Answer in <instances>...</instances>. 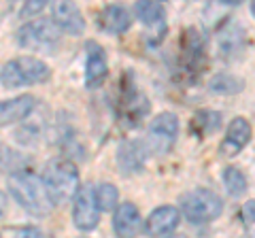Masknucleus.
I'll list each match as a JSON object with an SVG mask.
<instances>
[{"label":"nucleus","mask_w":255,"mask_h":238,"mask_svg":"<svg viewBox=\"0 0 255 238\" xmlns=\"http://www.w3.org/2000/svg\"><path fill=\"white\" fill-rule=\"evenodd\" d=\"M51 75L49 66L38 58H23L6 62L0 70V83L4 87H26V85H34V83H43L47 81Z\"/></svg>","instance_id":"obj_3"},{"label":"nucleus","mask_w":255,"mask_h":238,"mask_svg":"<svg viewBox=\"0 0 255 238\" xmlns=\"http://www.w3.org/2000/svg\"><path fill=\"white\" fill-rule=\"evenodd\" d=\"M147 147L140 140H124L117 149V164L124 174L140 172L147 160Z\"/></svg>","instance_id":"obj_11"},{"label":"nucleus","mask_w":255,"mask_h":238,"mask_svg":"<svg viewBox=\"0 0 255 238\" xmlns=\"http://www.w3.org/2000/svg\"><path fill=\"white\" fill-rule=\"evenodd\" d=\"M191 125H194V130H198L204 136V134L215 132L221 125V115L217 111H200V113H196Z\"/></svg>","instance_id":"obj_22"},{"label":"nucleus","mask_w":255,"mask_h":238,"mask_svg":"<svg viewBox=\"0 0 255 238\" xmlns=\"http://www.w3.org/2000/svg\"><path fill=\"white\" fill-rule=\"evenodd\" d=\"M100 219V209L96 202V189L92 185H83L79 187V192L75 194V202H73V221L79 230L90 232L98 226Z\"/></svg>","instance_id":"obj_7"},{"label":"nucleus","mask_w":255,"mask_h":238,"mask_svg":"<svg viewBox=\"0 0 255 238\" xmlns=\"http://www.w3.org/2000/svg\"><path fill=\"white\" fill-rule=\"evenodd\" d=\"M4 211H6V196L4 192H0V215H4Z\"/></svg>","instance_id":"obj_27"},{"label":"nucleus","mask_w":255,"mask_h":238,"mask_svg":"<svg viewBox=\"0 0 255 238\" xmlns=\"http://www.w3.org/2000/svg\"><path fill=\"white\" fill-rule=\"evenodd\" d=\"M117 187L111 185V183H102L96 187V202H98V209L100 211H111V209H117Z\"/></svg>","instance_id":"obj_23"},{"label":"nucleus","mask_w":255,"mask_h":238,"mask_svg":"<svg viewBox=\"0 0 255 238\" xmlns=\"http://www.w3.org/2000/svg\"><path fill=\"white\" fill-rule=\"evenodd\" d=\"M100 23L107 32L122 34L130 28V13H128V9H124V6H119V4H109L100 13Z\"/></svg>","instance_id":"obj_16"},{"label":"nucleus","mask_w":255,"mask_h":238,"mask_svg":"<svg viewBox=\"0 0 255 238\" xmlns=\"http://www.w3.org/2000/svg\"><path fill=\"white\" fill-rule=\"evenodd\" d=\"M245 47V32L238 26H228L226 32H221L219 36V49L223 53V58H232Z\"/></svg>","instance_id":"obj_18"},{"label":"nucleus","mask_w":255,"mask_h":238,"mask_svg":"<svg viewBox=\"0 0 255 238\" xmlns=\"http://www.w3.org/2000/svg\"><path fill=\"white\" fill-rule=\"evenodd\" d=\"M179 134V119L172 113H162L151 121L147 130V151L153 155H166L174 147Z\"/></svg>","instance_id":"obj_6"},{"label":"nucleus","mask_w":255,"mask_h":238,"mask_svg":"<svg viewBox=\"0 0 255 238\" xmlns=\"http://www.w3.org/2000/svg\"><path fill=\"white\" fill-rule=\"evenodd\" d=\"M26 166V160L21 157V153L17 151H13V149L9 147H2L0 145V172H21V170H26L23 168Z\"/></svg>","instance_id":"obj_21"},{"label":"nucleus","mask_w":255,"mask_h":238,"mask_svg":"<svg viewBox=\"0 0 255 238\" xmlns=\"http://www.w3.org/2000/svg\"><path fill=\"white\" fill-rule=\"evenodd\" d=\"M53 23L68 34H81L85 30L83 15L75 2H53L51 4Z\"/></svg>","instance_id":"obj_12"},{"label":"nucleus","mask_w":255,"mask_h":238,"mask_svg":"<svg viewBox=\"0 0 255 238\" xmlns=\"http://www.w3.org/2000/svg\"><path fill=\"white\" fill-rule=\"evenodd\" d=\"M45 4H47V2H43V0H34V2H30V4L23 6L21 15H23V17H30V15H34V13H38V11H43V9H45Z\"/></svg>","instance_id":"obj_26"},{"label":"nucleus","mask_w":255,"mask_h":238,"mask_svg":"<svg viewBox=\"0 0 255 238\" xmlns=\"http://www.w3.org/2000/svg\"><path fill=\"white\" fill-rule=\"evenodd\" d=\"M136 11L138 19L145 23L149 28H157L164 23V17H166V9L162 2H155V0H142V2H136L134 6Z\"/></svg>","instance_id":"obj_17"},{"label":"nucleus","mask_w":255,"mask_h":238,"mask_svg":"<svg viewBox=\"0 0 255 238\" xmlns=\"http://www.w3.org/2000/svg\"><path fill=\"white\" fill-rule=\"evenodd\" d=\"M9 192L15 200L19 202L23 211H28L30 215L43 217L49 215L53 211V200L41 177H36L34 172L21 170L9 177Z\"/></svg>","instance_id":"obj_1"},{"label":"nucleus","mask_w":255,"mask_h":238,"mask_svg":"<svg viewBox=\"0 0 255 238\" xmlns=\"http://www.w3.org/2000/svg\"><path fill=\"white\" fill-rule=\"evenodd\" d=\"M34 109H36V100L30 94L15 96L11 100H0V125L17 123L21 119L30 117Z\"/></svg>","instance_id":"obj_13"},{"label":"nucleus","mask_w":255,"mask_h":238,"mask_svg":"<svg viewBox=\"0 0 255 238\" xmlns=\"http://www.w3.org/2000/svg\"><path fill=\"white\" fill-rule=\"evenodd\" d=\"M17 43L30 51H47L51 53L60 43V28L53 19H34L19 28Z\"/></svg>","instance_id":"obj_5"},{"label":"nucleus","mask_w":255,"mask_h":238,"mask_svg":"<svg viewBox=\"0 0 255 238\" xmlns=\"http://www.w3.org/2000/svg\"><path fill=\"white\" fill-rule=\"evenodd\" d=\"M13 238H45V236H43V232L38 228H21V230L15 232Z\"/></svg>","instance_id":"obj_25"},{"label":"nucleus","mask_w":255,"mask_h":238,"mask_svg":"<svg viewBox=\"0 0 255 238\" xmlns=\"http://www.w3.org/2000/svg\"><path fill=\"white\" fill-rule=\"evenodd\" d=\"M147 113H149V100L140 92L136 90L124 92V100L119 105V115H122L126 125H136Z\"/></svg>","instance_id":"obj_15"},{"label":"nucleus","mask_w":255,"mask_h":238,"mask_svg":"<svg viewBox=\"0 0 255 238\" xmlns=\"http://www.w3.org/2000/svg\"><path fill=\"white\" fill-rule=\"evenodd\" d=\"M251 11H253V15H255V4H253V6H251Z\"/></svg>","instance_id":"obj_28"},{"label":"nucleus","mask_w":255,"mask_h":238,"mask_svg":"<svg viewBox=\"0 0 255 238\" xmlns=\"http://www.w3.org/2000/svg\"><path fill=\"white\" fill-rule=\"evenodd\" d=\"M179 226V211L174 206H159L153 213L149 215L145 230L149 236L153 238H162V236H168L170 232H174Z\"/></svg>","instance_id":"obj_14"},{"label":"nucleus","mask_w":255,"mask_h":238,"mask_svg":"<svg viewBox=\"0 0 255 238\" xmlns=\"http://www.w3.org/2000/svg\"><path fill=\"white\" fill-rule=\"evenodd\" d=\"M251 138V123L247 121L245 117H234L230 121V128L226 132V138H223L219 153L223 157H234L247 147V142Z\"/></svg>","instance_id":"obj_9"},{"label":"nucleus","mask_w":255,"mask_h":238,"mask_svg":"<svg viewBox=\"0 0 255 238\" xmlns=\"http://www.w3.org/2000/svg\"><path fill=\"white\" fill-rule=\"evenodd\" d=\"M241 217L247 226H251L255 224V200H249L245 206H243V211H241Z\"/></svg>","instance_id":"obj_24"},{"label":"nucleus","mask_w":255,"mask_h":238,"mask_svg":"<svg viewBox=\"0 0 255 238\" xmlns=\"http://www.w3.org/2000/svg\"><path fill=\"white\" fill-rule=\"evenodd\" d=\"M209 90L213 94H238L243 90V81L238 77H234V75L221 73V75H215L211 79Z\"/></svg>","instance_id":"obj_19"},{"label":"nucleus","mask_w":255,"mask_h":238,"mask_svg":"<svg viewBox=\"0 0 255 238\" xmlns=\"http://www.w3.org/2000/svg\"><path fill=\"white\" fill-rule=\"evenodd\" d=\"M172 238H185V236H172Z\"/></svg>","instance_id":"obj_29"},{"label":"nucleus","mask_w":255,"mask_h":238,"mask_svg":"<svg viewBox=\"0 0 255 238\" xmlns=\"http://www.w3.org/2000/svg\"><path fill=\"white\" fill-rule=\"evenodd\" d=\"M142 217L132 202L119 204L113 215V230L117 238H136L142 232Z\"/></svg>","instance_id":"obj_10"},{"label":"nucleus","mask_w":255,"mask_h":238,"mask_svg":"<svg viewBox=\"0 0 255 238\" xmlns=\"http://www.w3.org/2000/svg\"><path fill=\"white\" fill-rule=\"evenodd\" d=\"M181 211L191 224H206L221 215L223 202L211 189H191L181 198Z\"/></svg>","instance_id":"obj_4"},{"label":"nucleus","mask_w":255,"mask_h":238,"mask_svg":"<svg viewBox=\"0 0 255 238\" xmlns=\"http://www.w3.org/2000/svg\"><path fill=\"white\" fill-rule=\"evenodd\" d=\"M223 185L232 198H241L247 192V179L238 168H226L223 170Z\"/></svg>","instance_id":"obj_20"},{"label":"nucleus","mask_w":255,"mask_h":238,"mask_svg":"<svg viewBox=\"0 0 255 238\" xmlns=\"http://www.w3.org/2000/svg\"><path fill=\"white\" fill-rule=\"evenodd\" d=\"M43 183L49 192L53 204L66 202L70 198H75L79 192V172L77 166L68 160H53L47 164L43 172Z\"/></svg>","instance_id":"obj_2"},{"label":"nucleus","mask_w":255,"mask_h":238,"mask_svg":"<svg viewBox=\"0 0 255 238\" xmlns=\"http://www.w3.org/2000/svg\"><path fill=\"white\" fill-rule=\"evenodd\" d=\"M85 51H87V58H85V85L90 87V90H96V87H100L102 83H105V79L109 75L107 53L98 43H94V41H87Z\"/></svg>","instance_id":"obj_8"}]
</instances>
